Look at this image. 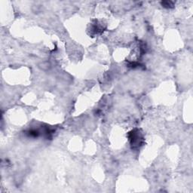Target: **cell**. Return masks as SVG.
Masks as SVG:
<instances>
[{
    "instance_id": "obj_1",
    "label": "cell",
    "mask_w": 193,
    "mask_h": 193,
    "mask_svg": "<svg viewBox=\"0 0 193 193\" xmlns=\"http://www.w3.org/2000/svg\"><path fill=\"white\" fill-rule=\"evenodd\" d=\"M38 67L39 69H40V70H42V71L46 72V71H48V70L51 69V64H50L49 62L43 61L41 62V63H39V64H38Z\"/></svg>"
}]
</instances>
